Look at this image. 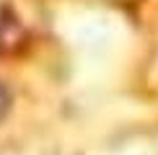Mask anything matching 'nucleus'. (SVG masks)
I'll return each instance as SVG.
<instances>
[{
    "label": "nucleus",
    "mask_w": 158,
    "mask_h": 155,
    "mask_svg": "<svg viewBox=\"0 0 158 155\" xmlns=\"http://www.w3.org/2000/svg\"><path fill=\"white\" fill-rule=\"evenodd\" d=\"M23 39H26V31L18 18L13 16L0 18V52H13L16 47H21Z\"/></svg>",
    "instance_id": "nucleus-1"
},
{
    "label": "nucleus",
    "mask_w": 158,
    "mask_h": 155,
    "mask_svg": "<svg viewBox=\"0 0 158 155\" xmlns=\"http://www.w3.org/2000/svg\"><path fill=\"white\" fill-rule=\"evenodd\" d=\"M8 106H10V96H8V90H5V85L0 83V119L5 116V111H8Z\"/></svg>",
    "instance_id": "nucleus-2"
}]
</instances>
